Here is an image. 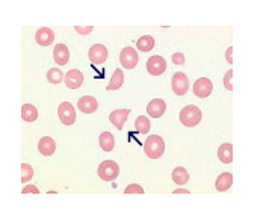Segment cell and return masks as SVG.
Segmentation results:
<instances>
[{"instance_id": "52a82bcc", "label": "cell", "mask_w": 263, "mask_h": 221, "mask_svg": "<svg viewBox=\"0 0 263 221\" xmlns=\"http://www.w3.org/2000/svg\"><path fill=\"white\" fill-rule=\"evenodd\" d=\"M147 71L151 76H160L167 71V61L162 56L154 55L147 61Z\"/></svg>"}, {"instance_id": "4dcf8cb0", "label": "cell", "mask_w": 263, "mask_h": 221, "mask_svg": "<svg viewBox=\"0 0 263 221\" xmlns=\"http://www.w3.org/2000/svg\"><path fill=\"white\" fill-rule=\"evenodd\" d=\"M28 192H33V194H38L39 191H38V188H36V187H33V185H26V187L23 188V194H28Z\"/></svg>"}, {"instance_id": "603a6c76", "label": "cell", "mask_w": 263, "mask_h": 221, "mask_svg": "<svg viewBox=\"0 0 263 221\" xmlns=\"http://www.w3.org/2000/svg\"><path fill=\"white\" fill-rule=\"evenodd\" d=\"M136 47L141 52H150L154 47V38L151 35H144L136 41Z\"/></svg>"}, {"instance_id": "2e32d148", "label": "cell", "mask_w": 263, "mask_h": 221, "mask_svg": "<svg viewBox=\"0 0 263 221\" xmlns=\"http://www.w3.org/2000/svg\"><path fill=\"white\" fill-rule=\"evenodd\" d=\"M38 150L43 156H52L56 152V143L50 136H43L38 143Z\"/></svg>"}, {"instance_id": "5bb4252c", "label": "cell", "mask_w": 263, "mask_h": 221, "mask_svg": "<svg viewBox=\"0 0 263 221\" xmlns=\"http://www.w3.org/2000/svg\"><path fill=\"white\" fill-rule=\"evenodd\" d=\"M129 114H130V109H117V111H112L111 115H109V122L118 130H121V129L124 127V123H126Z\"/></svg>"}, {"instance_id": "7a4b0ae2", "label": "cell", "mask_w": 263, "mask_h": 221, "mask_svg": "<svg viewBox=\"0 0 263 221\" xmlns=\"http://www.w3.org/2000/svg\"><path fill=\"white\" fill-rule=\"evenodd\" d=\"M201 122V109L195 105H188L180 111V123L186 127H195Z\"/></svg>"}, {"instance_id": "cb8c5ba5", "label": "cell", "mask_w": 263, "mask_h": 221, "mask_svg": "<svg viewBox=\"0 0 263 221\" xmlns=\"http://www.w3.org/2000/svg\"><path fill=\"white\" fill-rule=\"evenodd\" d=\"M150 127H151V125H150V122H148V118H147V117L139 115V117L135 120V129H136L138 133L146 135V133L150 132Z\"/></svg>"}, {"instance_id": "e0dca14e", "label": "cell", "mask_w": 263, "mask_h": 221, "mask_svg": "<svg viewBox=\"0 0 263 221\" xmlns=\"http://www.w3.org/2000/svg\"><path fill=\"white\" fill-rule=\"evenodd\" d=\"M218 158L222 164H232L233 160V146L230 143L221 144L218 149Z\"/></svg>"}, {"instance_id": "44dd1931", "label": "cell", "mask_w": 263, "mask_h": 221, "mask_svg": "<svg viewBox=\"0 0 263 221\" xmlns=\"http://www.w3.org/2000/svg\"><path fill=\"white\" fill-rule=\"evenodd\" d=\"M22 118L25 120L26 123H33L35 120L38 118V111L33 105L30 103H25L22 106Z\"/></svg>"}, {"instance_id": "7402d4cb", "label": "cell", "mask_w": 263, "mask_h": 221, "mask_svg": "<svg viewBox=\"0 0 263 221\" xmlns=\"http://www.w3.org/2000/svg\"><path fill=\"white\" fill-rule=\"evenodd\" d=\"M100 147H102L103 152H111L115 146V139L112 136L111 132H103L102 135H100Z\"/></svg>"}, {"instance_id": "1f68e13d", "label": "cell", "mask_w": 263, "mask_h": 221, "mask_svg": "<svg viewBox=\"0 0 263 221\" xmlns=\"http://www.w3.org/2000/svg\"><path fill=\"white\" fill-rule=\"evenodd\" d=\"M232 55H233V47H229V49H227V53H226V58H227V63H229V64H233Z\"/></svg>"}, {"instance_id": "8992f818", "label": "cell", "mask_w": 263, "mask_h": 221, "mask_svg": "<svg viewBox=\"0 0 263 221\" xmlns=\"http://www.w3.org/2000/svg\"><path fill=\"white\" fill-rule=\"evenodd\" d=\"M171 87L174 94L185 95L189 91V80L185 73H175L171 79Z\"/></svg>"}, {"instance_id": "6da1fadb", "label": "cell", "mask_w": 263, "mask_h": 221, "mask_svg": "<svg viewBox=\"0 0 263 221\" xmlns=\"http://www.w3.org/2000/svg\"><path fill=\"white\" fill-rule=\"evenodd\" d=\"M144 152L150 159H159L165 152V143L159 135H150L144 143Z\"/></svg>"}, {"instance_id": "d4e9b609", "label": "cell", "mask_w": 263, "mask_h": 221, "mask_svg": "<svg viewBox=\"0 0 263 221\" xmlns=\"http://www.w3.org/2000/svg\"><path fill=\"white\" fill-rule=\"evenodd\" d=\"M47 80L53 85H58V84H60L64 80V73L60 71L59 68H50L47 71Z\"/></svg>"}, {"instance_id": "7c38bea8", "label": "cell", "mask_w": 263, "mask_h": 221, "mask_svg": "<svg viewBox=\"0 0 263 221\" xmlns=\"http://www.w3.org/2000/svg\"><path fill=\"white\" fill-rule=\"evenodd\" d=\"M77 108H79V111H82L84 114H92V112H95L98 109V102L92 95H84V97L79 98Z\"/></svg>"}, {"instance_id": "ac0fdd59", "label": "cell", "mask_w": 263, "mask_h": 221, "mask_svg": "<svg viewBox=\"0 0 263 221\" xmlns=\"http://www.w3.org/2000/svg\"><path fill=\"white\" fill-rule=\"evenodd\" d=\"M232 184H233V176H232V173H222V174L218 176L216 182H215V187H216L218 191L224 192V191H227V189L232 187Z\"/></svg>"}, {"instance_id": "83f0119b", "label": "cell", "mask_w": 263, "mask_h": 221, "mask_svg": "<svg viewBox=\"0 0 263 221\" xmlns=\"http://www.w3.org/2000/svg\"><path fill=\"white\" fill-rule=\"evenodd\" d=\"M232 77H233V70H229L227 74L224 76V87H226V90H229V91H233Z\"/></svg>"}, {"instance_id": "5b68a950", "label": "cell", "mask_w": 263, "mask_h": 221, "mask_svg": "<svg viewBox=\"0 0 263 221\" xmlns=\"http://www.w3.org/2000/svg\"><path fill=\"white\" fill-rule=\"evenodd\" d=\"M58 115L60 123H64L65 126H71L74 125V120H76V111L73 108V105L70 102H62L58 108Z\"/></svg>"}, {"instance_id": "4fadbf2b", "label": "cell", "mask_w": 263, "mask_h": 221, "mask_svg": "<svg viewBox=\"0 0 263 221\" xmlns=\"http://www.w3.org/2000/svg\"><path fill=\"white\" fill-rule=\"evenodd\" d=\"M84 84V74L82 71L79 70H70L67 74H65V85L70 88V90H77L80 88Z\"/></svg>"}, {"instance_id": "9a60e30c", "label": "cell", "mask_w": 263, "mask_h": 221, "mask_svg": "<svg viewBox=\"0 0 263 221\" xmlns=\"http://www.w3.org/2000/svg\"><path fill=\"white\" fill-rule=\"evenodd\" d=\"M53 59L58 65H65L70 61V50L65 44H56L53 49Z\"/></svg>"}, {"instance_id": "f1b7e54d", "label": "cell", "mask_w": 263, "mask_h": 221, "mask_svg": "<svg viewBox=\"0 0 263 221\" xmlns=\"http://www.w3.org/2000/svg\"><path fill=\"white\" fill-rule=\"evenodd\" d=\"M171 59H173V63L175 65H185V56L181 55V53H174L171 56Z\"/></svg>"}, {"instance_id": "d6986e66", "label": "cell", "mask_w": 263, "mask_h": 221, "mask_svg": "<svg viewBox=\"0 0 263 221\" xmlns=\"http://www.w3.org/2000/svg\"><path fill=\"white\" fill-rule=\"evenodd\" d=\"M123 84H124V74H123V71L117 68L112 74V79H111L109 85L106 87V90L108 91H117L123 87Z\"/></svg>"}, {"instance_id": "4316f807", "label": "cell", "mask_w": 263, "mask_h": 221, "mask_svg": "<svg viewBox=\"0 0 263 221\" xmlns=\"http://www.w3.org/2000/svg\"><path fill=\"white\" fill-rule=\"evenodd\" d=\"M126 194H144V188L138 185V184H130L126 189H124Z\"/></svg>"}, {"instance_id": "9c48e42d", "label": "cell", "mask_w": 263, "mask_h": 221, "mask_svg": "<svg viewBox=\"0 0 263 221\" xmlns=\"http://www.w3.org/2000/svg\"><path fill=\"white\" fill-rule=\"evenodd\" d=\"M88 56H89V61L92 64H97V65L103 64V63H106V59H108V49L103 44H94L89 49Z\"/></svg>"}, {"instance_id": "ba28073f", "label": "cell", "mask_w": 263, "mask_h": 221, "mask_svg": "<svg viewBox=\"0 0 263 221\" xmlns=\"http://www.w3.org/2000/svg\"><path fill=\"white\" fill-rule=\"evenodd\" d=\"M119 63L124 68L132 70L138 65V53L132 47H124L119 53Z\"/></svg>"}, {"instance_id": "3957f363", "label": "cell", "mask_w": 263, "mask_h": 221, "mask_svg": "<svg viewBox=\"0 0 263 221\" xmlns=\"http://www.w3.org/2000/svg\"><path fill=\"white\" fill-rule=\"evenodd\" d=\"M119 174V167L114 160H103L102 164L98 165V176L105 182H112Z\"/></svg>"}, {"instance_id": "ffe728a7", "label": "cell", "mask_w": 263, "mask_h": 221, "mask_svg": "<svg viewBox=\"0 0 263 221\" xmlns=\"http://www.w3.org/2000/svg\"><path fill=\"white\" fill-rule=\"evenodd\" d=\"M171 176H173L174 184H177L178 187L186 185V184H188V180H189V173H188L183 167H177V168H174Z\"/></svg>"}, {"instance_id": "30bf717a", "label": "cell", "mask_w": 263, "mask_h": 221, "mask_svg": "<svg viewBox=\"0 0 263 221\" xmlns=\"http://www.w3.org/2000/svg\"><path fill=\"white\" fill-rule=\"evenodd\" d=\"M167 111V103L162 98H153L151 102L147 105V114L151 118H160Z\"/></svg>"}, {"instance_id": "f546056e", "label": "cell", "mask_w": 263, "mask_h": 221, "mask_svg": "<svg viewBox=\"0 0 263 221\" xmlns=\"http://www.w3.org/2000/svg\"><path fill=\"white\" fill-rule=\"evenodd\" d=\"M94 31L92 26H87V28H80V26H76V32L77 33H82V35H87V33H91Z\"/></svg>"}, {"instance_id": "277c9868", "label": "cell", "mask_w": 263, "mask_h": 221, "mask_svg": "<svg viewBox=\"0 0 263 221\" xmlns=\"http://www.w3.org/2000/svg\"><path fill=\"white\" fill-rule=\"evenodd\" d=\"M192 90H194V94L198 98H206V97H209L212 94L213 84H212V80L207 79V77H200V79L195 80Z\"/></svg>"}, {"instance_id": "484cf974", "label": "cell", "mask_w": 263, "mask_h": 221, "mask_svg": "<svg viewBox=\"0 0 263 221\" xmlns=\"http://www.w3.org/2000/svg\"><path fill=\"white\" fill-rule=\"evenodd\" d=\"M33 177V168L29 164H22V184H28Z\"/></svg>"}, {"instance_id": "8fae6325", "label": "cell", "mask_w": 263, "mask_h": 221, "mask_svg": "<svg viewBox=\"0 0 263 221\" xmlns=\"http://www.w3.org/2000/svg\"><path fill=\"white\" fill-rule=\"evenodd\" d=\"M35 41L39 44V46H43V47H47L50 44H53L55 41V33L50 28H41V29H38L36 33H35Z\"/></svg>"}, {"instance_id": "d6a6232c", "label": "cell", "mask_w": 263, "mask_h": 221, "mask_svg": "<svg viewBox=\"0 0 263 221\" xmlns=\"http://www.w3.org/2000/svg\"><path fill=\"white\" fill-rule=\"evenodd\" d=\"M174 194H189V189H181V188H177V189H174Z\"/></svg>"}]
</instances>
